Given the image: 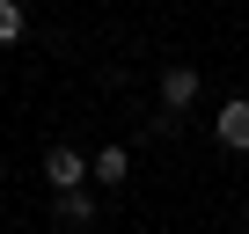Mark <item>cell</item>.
<instances>
[{
	"label": "cell",
	"instance_id": "1",
	"mask_svg": "<svg viewBox=\"0 0 249 234\" xmlns=\"http://www.w3.org/2000/svg\"><path fill=\"white\" fill-rule=\"evenodd\" d=\"M88 176H95V161H81L73 147H52V154H44V183H52L59 198H66V190H81Z\"/></svg>",
	"mask_w": 249,
	"mask_h": 234
},
{
	"label": "cell",
	"instance_id": "2",
	"mask_svg": "<svg viewBox=\"0 0 249 234\" xmlns=\"http://www.w3.org/2000/svg\"><path fill=\"white\" fill-rule=\"evenodd\" d=\"M213 132H220V147L249 154V102H242V95H234V102H220V117H213Z\"/></svg>",
	"mask_w": 249,
	"mask_h": 234
},
{
	"label": "cell",
	"instance_id": "3",
	"mask_svg": "<svg viewBox=\"0 0 249 234\" xmlns=\"http://www.w3.org/2000/svg\"><path fill=\"white\" fill-rule=\"evenodd\" d=\"M198 102V66H169L161 73V110L176 117V110H191Z\"/></svg>",
	"mask_w": 249,
	"mask_h": 234
},
{
	"label": "cell",
	"instance_id": "4",
	"mask_svg": "<svg viewBox=\"0 0 249 234\" xmlns=\"http://www.w3.org/2000/svg\"><path fill=\"white\" fill-rule=\"evenodd\" d=\"M124 176H132V154H124V147H103V154H95V183L110 190V183H124Z\"/></svg>",
	"mask_w": 249,
	"mask_h": 234
},
{
	"label": "cell",
	"instance_id": "5",
	"mask_svg": "<svg viewBox=\"0 0 249 234\" xmlns=\"http://www.w3.org/2000/svg\"><path fill=\"white\" fill-rule=\"evenodd\" d=\"M59 219H66V227H88V219H95L88 190H66V198H59Z\"/></svg>",
	"mask_w": 249,
	"mask_h": 234
},
{
	"label": "cell",
	"instance_id": "6",
	"mask_svg": "<svg viewBox=\"0 0 249 234\" xmlns=\"http://www.w3.org/2000/svg\"><path fill=\"white\" fill-rule=\"evenodd\" d=\"M22 37V0H0V44Z\"/></svg>",
	"mask_w": 249,
	"mask_h": 234
},
{
	"label": "cell",
	"instance_id": "7",
	"mask_svg": "<svg viewBox=\"0 0 249 234\" xmlns=\"http://www.w3.org/2000/svg\"><path fill=\"white\" fill-rule=\"evenodd\" d=\"M22 8H30V0H22Z\"/></svg>",
	"mask_w": 249,
	"mask_h": 234
},
{
	"label": "cell",
	"instance_id": "8",
	"mask_svg": "<svg viewBox=\"0 0 249 234\" xmlns=\"http://www.w3.org/2000/svg\"><path fill=\"white\" fill-rule=\"evenodd\" d=\"M242 102H249V95H242Z\"/></svg>",
	"mask_w": 249,
	"mask_h": 234
}]
</instances>
